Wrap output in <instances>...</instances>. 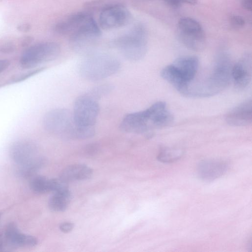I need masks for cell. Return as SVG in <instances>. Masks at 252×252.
I'll use <instances>...</instances> for the list:
<instances>
[{"instance_id": "cell-1", "label": "cell", "mask_w": 252, "mask_h": 252, "mask_svg": "<svg viewBox=\"0 0 252 252\" xmlns=\"http://www.w3.org/2000/svg\"><path fill=\"white\" fill-rule=\"evenodd\" d=\"M232 64L229 54L219 52L209 74L203 80L189 86L186 96L206 97L215 95L223 91L231 80Z\"/></svg>"}, {"instance_id": "cell-2", "label": "cell", "mask_w": 252, "mask_h": 252, "mask_svg": "<svg viewBox=\"0 0 252 252\" xmlns=\"http://www.w3.org/2000/svg\"><path fill=\"white\" fill-rule=\"evenodd\" d=\"M199 62L194 56L177 58L160 71L161 77L185 96L189 84L195 79Z\"/></svg>"}, {"instance_id": "cell-3", "label": "cell", "mask_w": 252, "mask_h": 252, "mask_svg": "<svg viewBox=\"0 0 252 252\" xmlns=\"http://www.w3.org/2000/svg\"><path fill=\"white\" fill-rule=\"evenodd\" d=\"M112 45L127 60L137 61L146 55L148 49V32L144 25L135 24L126 33L117 37Z\"/></svg>"}, {"instance_id": "cell-4", "label": "cell", "mask_w": 252, "mask_h": 252, "mask_svg": "<svg viewBox=\"0 0 252 252\" xmlns=\"http://www.w3.org/2000/svg\"><path fill=\"white\" fill-rule=\"evenodd\" d=\"M119 61L107 54H90L80 63L79 72L86 80L96 81L116 73L120 69Z\"/></svg>"}, {"instance_id": "cell-5", "label": "cell", "mask_w": 252, "mask_h": 252, "mask_svg": "<svg viewBox=\"0 0 252 252\" xmlns=\"http://www.w3.org/2000/svg\"><path fill=\"white\" fill-rule=\"evenodd\" d=\"M44 128L49 132L63 138H75L76 126L72 113L64 108L48 112L43 120Z\"/></svg>"}, {"instance_id": "cell-6", "label": "cell", "mask_w": 252, "mask_h": 252, "mask_svg": "<svg viewBox=\"0 0 252 252\" xmlns=\"http://www.w3.org/2000/svg\"><path fill=\"white\" fill-rule=\"evenodd\" d=\"M61 52L60 45L52 41L43 42L30 46L22 54L20 63L26 68L34 67L57 58Z\"/></svg>"}, {"instance_id": "cell-7", "label": "cell", "mask_w": 252, "mask_h": 252, "mask_svg": "<svg viewBox=\"0 0 252 252\" xmlns=\"http://www.w3.org/2000/svg\"><path fill=\"white\" fill-rule=\"evenodd\" d=\"M101 35L100 27L92 17L69 37L70 46L76 53L89 55Z\"/></svg>"}, {"instance_id": "cell-8", "label": "cell", "mask_w": 252, "mask_h": 252, "mask_svg": "<svg viewBox=\"0 0 252 252\" xmlns=\"http://www.w3.org/2000/svg\"><path fill=\"white\" fill-rule=\"evenodd\" d=\"M99 111L97 100L85 94L75 100L72 113L77 127L95 128Z\"/></svg>"}, {"instance_id": "cell-9", "label": "cell", "mask_w": 252, "mask_h": 252, "mask_svg": "<svg viewBox=\"0 0 252 252\" xmlns=\"http://www.w3.org/2000/svg\"><path fill=\"white\" fill-rule=\"evenodd\" d=\"M132 15L123 3L112 5L100 12L99 26L104 30L125 27L131 23Z\"/></svg>"}, {"instance_id": "cell-10", "label": "cell", "mask_w": 252, "mask_h": 252, "mask_svg": "<svg viewBox=\"0 0 252 252\" xmlns=\"http://www.w3.org/2000/svg\"><path fill=\"white\" fill-rule=\"evenodd\" d=\"M120 127L124 132L137 134L149 133L156 129L149 107L143 111L126 115L122 119Z\"/></svg>"}, {"instance_id": "cell-11", "label": "cell", "mask_w": 252, "mask_h": 252, "mask_svg": "<svg viewBox=\"0 0 252 252\" xmlns=\"http://www.w3.org/2000/svg\"><path fill=\"white\" fill-rule=\"evenodd\" d=\"M10 153L14 160L26 168H35L43 164V159L36 156V148L32 142L21 140L11 146Z\"/></svg>"}, {"instance_id": "cell-12", "label": "cell", "mask_w": 252, "mask_h": 252, "mask_svg": "<svg viewBox=\"0 0 252 252\" xmlns=\"http://www.w3.org/2000/svg\"><path fill=\"white\" fill-rule=\"evenodd\" d=\"M252 55L246 53L232 65L231 80L236 89L244 90L250 84L252 79Z\"/></svg>"}, {"instance_id": "cell-13", "label": "cell", "mask_w": 252, "mask_h": 252, "mask_svg": "<svg viewBox=\"0 0 252 252\" xmlns=\"http://www.w3.org/2000/svg\"><path fill=\"white\" fill-rule=\"evenodd\" d=\"M91 16V13L87 11L74 13L57 23L54 27V31L59 34L69 37Z\"/></svg>"}, {"instance_id": "cell-14", "label": "cell", "mask_w": 252, "mask_h": 252, "mask_svg": "<svg viewBox=\"0 0 252 252\" xmlns=\"http://www.w3.org/2000/svg\"><path fill=\"white\" fill-rule=\"evenodd\" d=\"M225 121L230 126H244L252 121V100L248 99L232 109L225 116Z\"/></svg>"}, {"instance_id": "cell-15", "label": "cell", "mask_w": 252, "mask_h": 252, "mask_svg": "<svg viewBox=\"0 0 252 252\" xmlns=\"http://www.w3.org/2000/svg\"><path fill=\"white\" fill-rule=\"evenodd\" d=\"M228 169V164L220 160L208 159L201 161L197 166L199 177L203 180L211 181L223 175Z\"/></svg>"}, {"instance_id": "cell-16", "label": "cell", "mask_w": 252, "mask_h": 252, "mask_svg": "<svg viewBox=\"0 0 252 252\" xmlns=\"http://www.w3.org/2000/svg\"><path fill=\"white\" fill-rule=\"evenodd\" d=\"M5 237L10 244L15 247H32L35 246L38 242L35 237L20 232L13 223H10L7 225Z\"/></svg>"}, {"instance_id": "cell-17", "label": "cell", "mask_w": 252, "mask_h": 252, "mask_svg": "<svg viewBox=\"0 0 252 252\" xmlns=\"http://www.w3.org/2000/svg\"><path fill=\"white\" fill-rule=\"evenodd\" d=\"M93 171L90 167L82 164H75L65 168L61 173L60 178L68 182L90 179Z\"/></svg>"}, {"instance_id": "cell-18", "label": "cell", "mask_w": 252, "mask_h": 252, "mask_svg": "<svg viewBox=\"0 0 252 252\" xmlns=\"http://www.w3.org/2000/svg\"><path fill=\"white\" fill-rule=\"evenodd\" d=\"M30 188L38 193H45L50 191H56L59 187L57 179H48L43 176H36L30 182Z\"/></svg>"}, {"instance_id": "cell-19", "label": "cell", "mask_w": 252, "mask_h": 252, "mask_svg": "<svg viewBox=\"0 0 252 252\" xmlns=\"http://www.w3.org/2000/svg\"><path fill=\"white\" fill-rule=\"evenodd\" d=\"M178 35L181 43L190 50L200 51L205 46L206 38L204 32L190 33L178 32Z\"/></svg>"}, {"instance_id": "cell-20", "label": "cell", "mask_w": 252, "mask_h": 252, "mask_svg": "<svg viewBox=\"0 0 252 252\" xmlns=\"http://www.w3.org/2000/svg\"><path fill=\"white\" fill-rule=\"evenodd\" d=\"M71 199L69 189L54 192L49 198L48 206L54 212H63L67 208Z\"/></svg>"}, {"instance_id": "cell-21", "label": "cell", "mask_w": 252, "mask_h": 252, "mask_svg": "<svg viewBox=\"0 0 252 252\" xmlns=\"http://www.w3.org/2000/svg\"><path fill=\"white\" fill-rule=\"evenodd\" d=\"M178 32L197 33L203 32L204 31L197 21L189 17H184L180 19L178 22Z\"/></svg>"}, {"instance_id": "cell-22", "label": "cell", "mask_w": 252, "mask_h": 252, "mask_svg": "<svg viewBox=\"0 0 252 252\" xmlns=\"http://www.w3.org/2000/svg\"><path fill=\"white\" fill-rule=\"evenodd\" d=\"M183 154L182 150L175 148H164L160 150L157 158L162 162L170 163L181 158Z\"/></svg>"}, {"instance_id": "cell-23", "label": "cell", "mask_w": 252, "mask_h": 252, "mask_svg": "<svg viewBox=\"0 0 252 252\" xmlns=\"http://www.w3.org/2000/svg\"><path fill=\"white\" fill-rule=\"evenodd\" d=\"M123 3L121 0H93L84 4L87 11L101 12L103 9L115 4Z\"/></svg>"}, {"instance_id": "cell-24", "label": "cell", "mask_w": 252, "mask_h": 252, "mask_svg": "<svg viewBox=\"0 0 252 252\" xmlns=\"http://www.w3.org/2000/svg\"><path fill=\"white\" fill-rule=\"evenodd\" d=\"M113 88V86L110 84H103L93 88L86 94L97 100L111 92Z\"/></svg>"}, {"instance_id": "cell-25", "label": "cell", "mask_w": 252, "mask_h": 252, "mask_svg": "<svg viewBox=\"0 0 252 252\" xmlns=\"http://www.w3.org/2000/svg\"><path fill=\"white\" fill-rule=\"evenodd\" d=\"M229 21L231 26L235 29L242 28L245 24L244 19L239 15H233L231 16Z\"/></svg>"}, {"instance_id": "cell-26", "label": "cell", "mask_w": 252, "mask_h": 252, "mask_svg": "<svg viewBox=\"0 0 252 252\" xmlns=\"http://www.w3.org/2000/svg\"><path fill=\"white\" fill-rule=\"evenodd\" d=\"M99 150V146L97 144L92 143L86 146L85 149L86 154L93 156L96 154Z\"/></svg>"}, {"instance_id": "cell-27", "label": "cell", "mask_w": 252, "mask_h": 252, "mask_svg": "<svg viewBox=\"0 0 252 252\" xmlns=\"http://www.w3.org/2000/svg\"><path fill=\"white\" fill-rule=\"evenodd\" d=\"M60 229L64 233L71 231L74 228V224L70 222L62 223L59 226Z\"/></svg>"}, {"instance_id": "cell-28", "label": "cell", "mask_w": 252, "mask_h": 252, "mask_svg": "<svg viewBox=\"0 0 252 252\" xmlns=\"http://www.w3.org/2000/svg\"><path fill=\"white\" fill-rule=\"evenodd\" d=\"M15 47L13 44L6 43L2 45L0 47V51L4 53H9L14 50Z\"/></svg>"}, {"instance_id": "cell-29", "label": "cell", "mask_w": 252, "mask_h": 252, "mask_svg": "<svg viewBox=\"0 0 252 252\" xmlns=\"http://www.w3.org/2000/svg\"><path fill=\"white\" fill-rule=\"evenodd\" d=\"M165 3H166L168 5L177 8L180 7L182 3L179 0H162Z\"/></svg>"}, {"instance_id": "cell-30", "label": "cell", "mask_w": 252, "mask_h": 252, "mask_svg": "<svg viewBox=\"0 0 252 252\" xmlns=\"http://www.w3.org/2000/svg\"><path fill=\"white\" fill-rule=\"evenodd\" d=\"M242 5L245 9L251 11L252 9V0H242Z\"/></svg>"}, {"instance_id": "cell-31", "label": "cell", "mask_w": 252, "mask_h": 252, "mask_svg": "<svg viewBox=\"0 0 252 252\" xmlns=\"http://www.w3.org/2000/svg\"><path fill=\"white\" fill-rule=\"evenodd\" d=\"M9 64L10 63L8 60H0V73L5 70Z\"/></svg>"}, {"instance_id": "cell-32", "label": "cell", "mask_w": 252, "mask_h": 252, "mask_svg": "<svg viewBox=\"0 0 252 252\" xmlns=\"http://www.w3.org/2000/svg\"><path fill=\"white\" fill-rule=\"evenodd\" d=\"M41 70V69H36L34 71H31V72L30 73H28L27 74H26L25 75L18 78L17 80L18 81H20L21 80H24L25 79H26L27 78L30 77V76L31 75H32L38 72H40V71Z\"/></svg>"}, {"instance_id": "cell-33", "label": "cell", "mask_w": 252, "mask_h": 252, "mask_svg": "<svg viewBox=\"0 0 252 252\" xmlns=\"http://www.w3.org/2000/svg\"><path fill=\"white\" fill-rule=\"evenodd\" d=\"M182 3H186L189 4H195L197 2V0H179Z\"/></svg>"}, {"instance_id": "cell-34", "label": "cell", "mask_w": 252, "mask_h": 252, "mask_svg": "<svg viewBox=\"0 0 252 252\" xmlns=\"http://www.w3.org/2000/svg\"><path fill=\"white\" fill-rule=\"evenodd\" d=\"M132 1L136 2H148L153 1L154 0H132Z\"/></svg>"}, {"instance_id": "cell-35", "label": "cell", "mask_w": 252, "mask_h": 252, "mask_svg": "<svg viewBox=\"0 0 252 252\" xmlns=\"http://www.w3.org/2000/svg\"></svg>"}]
</instances>
